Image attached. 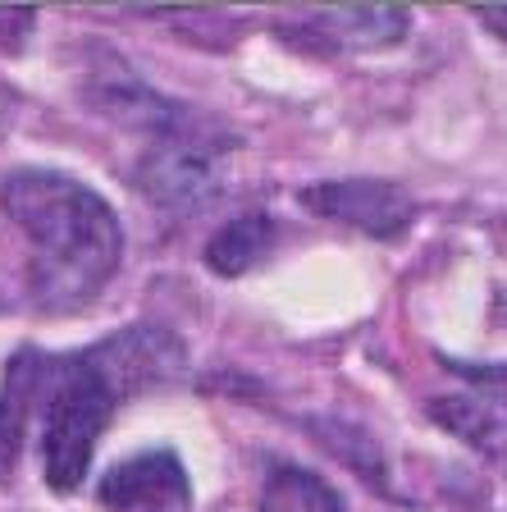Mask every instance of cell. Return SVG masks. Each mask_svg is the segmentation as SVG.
<instances>
[{"label": "cell", "mask_w": 507, "mask_h": 512, "mask_svg": "<svg viewBox=\"0 0 507 512\" xmlns=\"http://www.w3.org/2000/svg\"><path fill=\"white\" fill-rule=\"evenodd\" d=\"M325 42L348 46V51H375V46H393L407 32V10L393 5H348V10H325L307 23Z\"/></svg>", "instance_id": "obj_7"}, {"label": "cell", "mask_w": 507, "mask_h": 512, "mask_svg": "<svg viewBox=\"0 0 507 512\" xmlns=\"http://www.w3.org/2000/svg\"><path fill=\"white\" fill-rule=\"evenodd\" d=\"M133 183L151 206L169 215H197L224 192L220 151L201 138V128L192 133H169L165 142L147 151L133 165Z\"/></svg>", "instance_id": "obj_3"}, {"label": "cell", "mask_w": 507, "mask_h": 512, "mask_svg": "<svg viewBox=\"0 0 507 512\" xmlns=\"http://www.w3.org/2000/svg\"><path fill=\"white\" fill-rule=\"evenodd\" d=\"M261 512H343V499L316 471L279 462L261 485Z\"/></svg>", "instance_id": "obj_8"}, {"label": "cell", "mask_w": 507, "mask_h": 512, "mask_svg": "<svg viewBox=\"0 0 507 512\" xmlns=\"http://www.w3.org/2000/svg\"><path fill=\"white\" fill-rule=\"evenodd\" d=\"M270 243H275V224L265 215H243V220L224 224L220 234L206 243V261H211L215 275H243L256 261H265Z\"/></svg>", "instance_id": "obj_9"}, {"label": "cell", "mask_w": 507, "mask_h": 512, "mask_svg": "<svg viewBox=\"0 0 507 512\" xmlns=\"http://www.w3.org/2000/svg\"><path fill=\"white\" fill-rule=\"evenodd\" d=\"M302 206L325 220L366 229L375 238H393L412 224V202L407 192L380 179H343V183H311L302 192Z\"/></svg>", "instance_id": "obj_5"}, {"label": "cell", "mask_w": 507, "mask_h": 512, "mask_svg": "<svg viewBox=\"0 0 507 512\" xmlns=\"http://www.w3.org/2000/svg\"><path fill=\"white\" fill-rule=\"evenodd\" d=\"M480 19H485L494 32H503V37H507V10H485Z\"/></svg>", "instance_id": "obj_11"}, {"label": "cell", "mask_w": 507, "mask_h": 512, "mask_svg": "<svg viewBox=\"0 0 507 512\" xmlns=\"http://www.w3.org/2000/svg\"><path fill=\"white\" fill-rule=\"evenodd\" d=\"M0 211L32 247L28 288L37 307L64 316L106 288L124 256L119 215L74 174L23 165L0 179Z\"/></svg>", "instance_id": "obj_1"}, {"label": "cell", "mask_w": 507, "mask_h": 512, "mask_svg": "<svg viewBox=\"0 0 507 512\" xmlns=\"http://www.w3.org/2000/svg\"><path fill=\"white\" fill-rule=\"evenodd\" d=\"M165 357L179 362V348L151 330L115 334L96 352L46 362V426H42V467L55 494H74L87 480L96 439L110 426L115 398L128 380L165 375Z\"/></svg>", "instance_id": "obj_2"}, {"label": "cell", "mask_w": 507, "mask_h": 512, "mask_svg": "<svg viewBox=\"0 0 507 512\" xmlns=\"http://www.w3.org/2000/svg\"><path fill=\"white\" fill-rule=\"evenodd\" d=\"M14 115H19V96H14V87L5 83V78H0V138L10 133Z\"/></svg>", "instance_id": "obj_10"}, {"label": "cell", "mask_w": 507, "mask_h": 512, "mask_svg": "<svg viewBox=\"0 0 507 512\" xmlns=\"http://www.w3.org/2000/svg\"><path fill=\"white\" fill-rule=\"evenodd\" d=\"M46 384V357L42 352H14L5 366V384H0V476H10L14 458H19L23 430H28V412L37 407Z\"/></svg>", "instance_id": "obj_6"}, {"label": "cell", "mask_w": 507, "mask_h": 512, "mask_svg": "<svg viewBox=\"0 0 507 512\" xmlns=\"http://www.w3.org/2000/svg\"><path fill=\"white\" fill-rule=\"evenodd\" d=\"M96 499L110 512H188L192 490L188 471L169 448H147L138 458L119 462L96 485Z\"/></svg>", "instance_id": "obj_4"}]
</instances>
